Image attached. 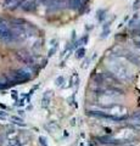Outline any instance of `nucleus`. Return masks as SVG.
I'll list each match as a JSON object with an SVG mask.
<instances>
[{
	"instance_id": "1",
	"label": "nucleus",
	"mask_w": 140,
	"mask_h": 146,
	"mask_svg": "<svg viewBox=\"0 0 140 146\" xmlns=\"http://www.w3.org/2000/svg\"><path fill=\"white\" fill-rule=\"evenodd\" d=\"M106 67H107V71L112 73L117 79H119L121 82H130L133 80L134 78V74L130 72L127 67H125L123 63H121L118 61V58H110L106 63Z\"/></svg>"
},
{
	"instance_id": "2",
	"label": "nucleus",
	"mask_w": 140,
	"mask_h": 146,
	"mask_svg": "<svg viewBox=\"0 0 140 146\" xmlns=\"http://www.w3.org/2000/svg\"><path fill=\"white\" fill-rule=\"evenodd\" d=\"M31 73H32V71L29 68H19V70L12 71L11 77L15 82H20L21 83V82H26L31 78Z\"/></svg>"
},
{
	"instance_id": "3",
	"label": "nucleus",
	"mask_w": 140,
	"mask_h": 146,
	"mask_svg": "<svg viewBox=\"0 0 140 146\" xmlns=\"http://www.w3.org/2000/svg\"><path fill=\"white\" fill-rule=\"evenodd\" d=\"M119 57H124L127 58L129 62H132L133 65H137V66H140V55L135 54V52H130V51H125L122 55H118Z\"/></svg>"
},
{
	"instance_id": "4",
	"label": "nucleus",
	"mask_w": 140,
	"mask_h": 146,
	"mask_svg": "<svg viewBox=\"0 0 140 146\" xmlns=\"http://www.w3.org/2000/svg\"><path fill=\"white\" fill-rule=\"evenodd\" d=\"M35 7H37L35 0H25V1H22V4H21V9L25 12H32L35 10Z\"/></svg>"
},
{
	"instance_id": "5",
	"label": "nucleus",
	"mask_w": 140,
	"mask_h": 146,
	"mask_svg": "<svg viewBox=\"0 0 140 146\" xmlns=\"http://www.w3.org/2000/svg\"><path fill=\"white\" fill-rule=\"evenodd\" d=\"M50 99H51V91H45V94L43 95V99H42V106L45 108L49 106V104H50Z\"/></svg>"
},
{
	"instance_id": "6",
	"label": "nucleus",
	"mask_w": 140,
	"mask_h": 146,
	"mask_svg": "<svg viewBox=\"0 0 140 146\" xmlns=\"http://www.w3.org/2000/svg\"><path fill=\"white\" fill-rule=\"evenodd\" d=\"M9 28H10V26H9L7 22L4 20H0V38H1V35L5 33Z\"/></svg>"
},
{
	"instance_id": "7",
	"label": "nucleus",
	"mask_w": 140,
	"mask_h": 146,
	"mask_svg": "<svg viewBox=\"0 0 140 146\" xmlns=\"http://www.w3.org/2000/svg\"><path fill=\"white\" fill-rule=\"evenodd\" d=\"M68 5L71 9H73V10H78V9H80V6H82V1H80V0H70Z\"/></svg>"
},
{
	"instance_id": "8",
	"label": "nucleus",
	"mask_w": 140,
	"mask_h": 146,
	"mask_svg": "<svg viewBox=\"0 0 140 146\" xmlns=\"http://www.w3.org/2000/svg\"><path fill=\"white\" fill-rule=\"evenodd\" d=\"M85 54H87V50H85V48L84 46H80V48H78L76 50V57L77 58H83V57H85Z\"/></svg>"
},
{
	"instance_id": "9",
	"label": "nucleus",
	"mask_w": 140,
	"mask_h": 146,
	"mask_svg": "<svg viewBox=\"0 0 140 146\" xmlns=\"http://www.w3.org/2000/svg\"><path fill=\"white\" fill-rule=\"evenodd\" d=\"M11 121L13 124H17L20 127H26V123H23V119L21 117H17V116H11Z\"/></svg>"
},
{
	"instance_id": "10",
	"label": "nucleus",
	"mask_w": 140,
	"mask_h": 146,
	"mask_svg": "<svg viewBox=\"0 0 140 146\" xmlns=\"http://www.w3.org/2000/svg\"><path fill=\"white\" fill-rule=\"evenodd\" d=\"M107 17L106 15V10H102V9H100V10H98V13H96V18L99 22H104L105 21V18Z\"/></svg>"
},
{
	"instance_id": "11",
	"label": "nucleus",
	"mask_w": 140,
	"mask_h": 146,
	"mask_svg": "<svg viewBox=\"0 0 140 146\" xmlns=\"http://www.w3.org/2000/svg\"><path fill=\"white\" fill-rule=\"evenodd\" d=\"M64 83H65V77L64 76H58L55 79V85L57 88H64Z\"/></svg>"
},
{
	"instance_id": "12",
	"label": "nucleus",
	"mask_w": 140,
	"mask_h": 146,
	"mask_svg": "<svg viewBox=\"0 0 140 146\" xmlns=\"http://www.w3.org/2000/svg\"><path fill=\"white\" fill-rule=\"evenodd\" d=\"M7 146H22V141L19 138L12 139V140H7Z\"/></svg>"
},
{
	"instance_id": "13",
	"label": "nucleus",
	"mask_w": 140,
	"mask_h": 146,
	"mask_svg": "<svg viewBox=\"0 0 140 146\" xmlns=\"http://www.w3.org/2000/svg\"><path fill=\"white\" fill-rule=\"evenodd\" d=\"M57 49H58V44L56 43V44H54L52 45V48L49 50V52H48V57H52L54 55H55V52L57 51Z\"/></svg>"
},
{
	"instance_id": "14",
	"label": "nucleus",
	"mask_w": 140,
	"mask_h": 146,
	"mask_svg": "<svg viewBox=\"0 0 140 146\" xmlns=\"http://www.w3.org/2000/svg\"><path fill=\"white\" fill-rule=\"evenodd\" d=\"M16 138H17V131L10 130L7 133V140H12V139H16Z\"/></svg>"
},
{
	"instance_id": "15",
	"label": "nucleus",
	"mask_w": 140,
	"mask_h": 146,
	"mask_svg": "<svg viewBox=\"0 0 140 146\" xmlns=\"http://www.w3.org/2000/svg\"><path fill=\"white\" fill-rule=\"evenodd\" d=\"M39 144L42 145V146H49L48 140H46V138H45V136H39Z\"/></svg>"
},
{
	"instance_id": "16",
	"label": "nucleus",
	"mask_w": 140,
	"mask_h": 146,
	"mask_svg": "<svg viewBox=\"0 0 140 146\" xmlns=\"http://www.w3.org/2000/svg\"><path fill=\"white\" fill-rule=\"evenodd\" d=\"M108 33H110V29H104V31H102V33H101V35H100V38H101V39L107 38V36H108Z\"/></svg>"
},
{
	"instance_id": "17",
	"label": "nucleus",
	"mask_w": 140,
	"mask_h": 146,
	"mask_svg": "<svg viewBox=\"0 0 140 146\" xmlns=\"http://www.w3.org/2000/svg\"><path fill=\"white\" fill-rule=\"evenodd\" d=\"M11 96H12V99L15 100V101H17V100H19V93H17L16 90H12L11 91Z\"/></svg>"
},
{
	"instance_id": "18",
	"label": "nucleus",
	"mask_w": 140,
	"mask_h": 146,
	"mask_svg": "<svg viewBox=\"0 0 140 146\" xmlns=\"http://www.w3.org/2000/svg\"><path fill=\"white\" fill-rule=\"evenodd\" d=\"M134 45H135L137 48H139V49H140V38L134 39Z\"/></svg>"
},
{
	"instance_id": "19",
	"label": "nucleus",
	"mask_w": 140,
	"mask_h": 146,
	"mask_svg": "<svg viewBox=\"0 0 140 146\" xmlns=\"http://www.w3.org/2000/svg\"><path fill=\"white\" fill-rule=\"evenodd\" d=\"M89 62H90V58H87V61H84V63L82 65V68H87L89 66Z\"/></svg>"
},
{
	"instance_id": "20",
	"label": "nucleus",
	"mask_w": 140,
	"mask_h": 146,
	"mask_svg": "<svg viewBox=\"0 0 140 146\" xmlns=\"http://www.w3.org/2000/svg\"><path fill=\"white\" fill-rule=\"evenodd\" d=\"M139 4H140V0H137V1L134 3V6H133V7H134V10H138V9L140 7Z\"/></svg>"
},
{
	"instance_id": "21",
	"label": "nucleus",
	"mask_w": 140,
	"mask_h": 146,
	"mask_svg": "<svg viewBox=\"0 0 140 146\" xmlns=\"http://www.w3.org/2000/svg\"><path fill=\"white\" fill-rule=\"evenodd\" d=\"M0 117H1V118H5V117H7V113L4 112V111H0Z\"/></svg>"
},
{
	"instance_id": "22",
	"label": "nucleus",
	"mask_w": 140,
	"mask_h": 146,
	"mask_svg": "<svg viewBox=\"0 0 140 146\" xmlns=\"http://www.w3.org/2000/svg\"><path fill=\"white\" fill-rule=\"evenodd\" d=\"M76 38V31H72V40H74Z\"/></svg>"
}]
</instances>
